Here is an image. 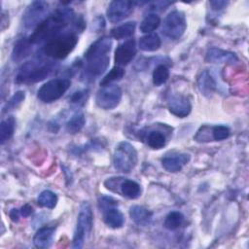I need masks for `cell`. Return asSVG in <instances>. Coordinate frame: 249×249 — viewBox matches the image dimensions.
<instances>
[{
    "label": "cell",
    "mask_w": 249,
    "mask_h": 249,
    "mask_svg": "<svg viewBox=\"0 0 249 249\" xmlns=\"http://www.w3.org/2000/svg\"><path fill=\"white\" fill-rule=\"evenodd\" d=\"M129 216L139 226H146L150 223L153 213L141 205H132L129 208Z\"/></svg>",
    "instance_id": "7402d4cb"
},
{
    "label": "cell",
    "mask_w": 249,
    "mask_h": 249,
    "mask_svg": "<svg viewBox=\"0 0 249 249\" xmlns=\"http://www.w3.org/2000/svg\"><path fill=\"white\" fill-rule=\"evenodd\" d=\"M124 69L123 67L120 66H115L113 67L109 73H107L102 80L100 81V86L104 87V86H108V85H112L113 82L115 81H119L121 80L124 76Z\"/></svg>",
    "instance_id": "1f68e13d"
},
{
    "label": "cell",
    "mask_w": 249,
    "mask_h": 249,
    "mask_svg": "<svg viewBox=\"0 0 249 249\" xmlns=\"http://www.w3.org/2000/svg\"><path fill=\"white\" fill-rule=\"evenodd\" d=\"M24 98H25V92L23 90H18L17 92H15L3 107V113L14 110L17 107H18L21 104V102L24 100Z\"/></svg>",
    "instance_id": "836d02e7"
},
{
    "label": "cell",
    "mask_w": 249,
    "mask_h": 249,
    "mask_svg": "<svg viewBox=\"0 0 249 249\" xmlns=\"http://www.w3.org/2000/svg\"><path fill=\"white\" fill-rule=\"evenodd\" d=\"M111 48H112V40L106 36L101 37L89 47V49L86 51L84 54V57L87 61L93 58L108 55V53L110 52Z\"/></svg>",
    "instance_id": "9a60e30c"
},
{
    "label": "cell",
    "mask_w": 249,
    "mask_h": 249,
    "mask_svg": "<svg viewBox=\"0 0 249 249\" xmlns=\"http://www.w3.org/2000/svg\"><path fill=\"white\" fill-rule=\"evenodd\" d=\"M101 212L103 214V221L109 228L120 229L124 226V217L117 206L109 207Z\"/></svg>",
    "instance_id": "d6986e66"
},
{
    "label": "cell",
    "mask_w": 249,
    "mask_h": 249,
    "mask_svg": "<svg viewBox=\"0 0 249 249\" xmlns=\"http://www.w3.org/2000/svg\"><path fill=\"white\" fill-rule=\"evenodd\" d=\"M19 212H20V215H21V216H23V217H28V216H30V215L33 213V208H32V206H30L29 204H24L23 206L20 207Z\"/></svg>",
    "instance_id": "74e56055"
},
{
    "label": "cell",
    "mask_w": 249,
    "mask_h": 249,
    "mask_svg": "<svg viewBox=\"0 0 249 249\" xmlns=\"http://www.w3.org/2000/svg\"><path fill=\"white\" fill-rule=\"evenodd\" d=\"M9 215H10V218L12 219V221L18 222V217H19V215H20V212H19L18 209L14 208V209H12V210L10 211Z\"/></svg>",
    "instance_id": "f35d334b"
},
{
    "label": "cell",
    "mask_w": 249,
    "mask_h": 249,
    "mask_svg": "<svg viewBox=\"0 0 249 249\" xmlns=\"http://www.w3.org/2000/svg\"><path fill=\"white\" fill-rule=\"evenodd\" d=\"M16 127V120L13 116H9L1 122L0 124V142L3 145L14 134Z\"/></svg>",
    "instance_id": "484cf974"
},
{
    "label": "cell",
    "mask_w": 249,
    "mask_h": 249,
    "mask_svg": "<svg viewBox=\"0 0 249 249\" xmlns=\"http://www.w3.org/2000/svg\"><path fill=\"white\" fill-rule=\"evenodd\" d=\"M49 4L46 1H33L25 10L22 16V23L25 28H36L48 18Z\"/></svg>",
    "instance_id": "9c48e42d"
},
{
    "label": "cell",
    "mask_w": 249,
    "mask_h": 249,
    "mask_svg": "<svg viewBox=\"0 0 249 249\" xmlns=\"http://www.w3.org/2000/svg\"><path fill=\"white\" fill-rule=\"evenodd\" d=\"M31 50L32 44L29 40V37H23L15 44L12 52V59L14 61H20L30 54Z\"/></svg>",
    "instance_id": "ffe728a7"
},
{
    "label": "cell",
    "mask_w": 249,
    "mask_h": 249,
    "mask_svg": "<svg viewBox=\"0 0 249 249\" xmlns=\"http://www.w3.org/2000/svg\"><path fill=\"white\" fill-rule=\"evenodd\" d=\"M167 108L172 115L178 118H185L191 113L192 104L188 97L181 94H173L167 100Z\"/></svg>",
    "instance_id": "5bb4252c"
},
{
    "label": "cell",
    "mask_w": 249,
    "mask_h": 249,
    "mask_svg": "<svg viewBox=\"0 0 249 249\" xmlns=\"http://www.w3.org/2000/svg\"><path fill=\"white\" fill-rule=\"evenodd\" d=\"M117 205H118V201L111 196H101L98 198V207H99L100 211H103L109 207H113V206H117Z\"/></svg>",
    "instance_id": "e575fe53"
},
{
    "label": "cell",
    "mask_w": 249,
    "mask_h": 249,
    "mask_svg": "<svg viewBox=\"0 0 249 249\" xmlns=\"http://www.w3.org/2000/svg\"><path fill=\"white\" fill-rule=\"evenodd\" d=\"M160 24V18L157 14H149L147 15L141 21L139 29L143 33H152V31L156 30Z\"/></svg>",
    "instance_id": "4316f807"
},
{
    "label": "cell",
    "mask_w": 249,
    "mask_h": 249,
    "mask_svg": "<svg viewBox=\"0 0 249 249\" xmlns=\"http://www.w3.org/2000/svg\"><path fill=\"white\" fill-rule=\"evenodd\" d=\"M123 92L119 86L113 84L104 86L97 90L95 103L103 110H112L120 104Z\"/></svg>",
    "instance_id": "ba28073f"
},
{
    "label": "cell",
    "mask_w": 249,
    "mask_h": 249,
    "mask_svg": "<svg viewBox=\"0 0 249 249\" xmlns=\"http://www.w3.org/2000/svg\"><path fill=\"white\" fill-rule=\"evenodd\" d=\"M88 92H89L88 89H82V90L76 91L71 96L70 101L75 104H84L86 102V100L88 99V96H89Z\"/></svg>",
    "instance_id": "d590c367"
},
{
    "label": "cell",
    "mask_w": 249,
    "mask_h": 249,
    "mask_svg": "<svg viewBox=\"0 0 249 249\" xmlns=\"http://www.w3.org/2000/svg\"><path fill=\"white\" fill-rule=\"evenodd\" d=\"M78 43V35L75 31H62L55 37L45 43L43 53L54 59H64L72 53Z\"/></svg>",
    "instance_id": "7a4b0ae2"
},
{
    "label": "cell",
    "mask_w": 249,
    "mask_h": 249,
    "mask_svg": "<svg viewBox=\"0 0 249 249\" xmlns=\"http://www.w3.org/2000/svg\"><path fill=\"white\" fill-rule=\"evenodd\" d=\"M136 27L135 21H127L121 25H118L110 30V35L117 40L125 39L133 35Z\"/></svg>",
    "instance_id": "cb8c5ba5"
},
{
    "label": "cell",
    "mask_w": 249,
    "mask_h": 249,
    "mask_svg": "<svg viewBox=\"0 0 249 249\" xmlns=\"http://www.w3.org/2000/svg\"><path fill=\"white\" fill-rule=\"evenodd\" d=\"M53 63L42 58L33 59L25 62L19 69L16 83L18 84H33L46 79L53 71Z\"/></svg>",
    "instance_id": "3957f363"
},
{
    "label": "cell",
    "mask_w": 249,
    "mask_h": 249,
    "mask_svg": "<svg viewBox=\"0 0 249 249\" xmlns=\"http://www.w3.org/2000/svg\"><path fill=\"white\" fill-rule=\"evenodd\" d=\"M74 18L75 14L71 8L63 7L56 9L35 28L34 32L29 37L31 44L47 43L52 38L64 31L65 27L74 20Z\"/></svg>",
    "instance_id": "6da1fadb"
},
{
    "label": "cell",
    "mask_w": 249,
    "mask_h": 249,
    "mask_svg": "<svg viewBox=\"0 0 249 249\" xmlns=\"http://www.w3.org/2000/svg\"><path fill=\"white\" fill-rule=\"evenodd\" d=\"M136 53H137V50H136V43L134 39H128L123 42L122 44L118 45V47L115 50V55H114L116 66L123 67L129 64L135 57Z\"/></svg>",
    "instance_id": "7c38bea8"
},
{
    "label": "cell",
    "mask_w": 249,
    "mask_h": 249,
    "mask_svg": "<svg viewBox=\"0 0 249 249\" xmlns=\"http://www.w3.org/2000/svg\"><path fill=\"white\" fill-rule=\"evenodd\" d=\"M134 3L128 0H114L110 2L106 16L110 22L118 23L126 18L133 11Z\"/></svg>",
    "instance_id": "8fae6325"
},
{
    "label": "cell",
    "mask_w": 249,
    "mask_h": 249,
    "mask_svg": "<svg viewBox=\"0 0 249 249\" xmlns=\"http://www.w3.org/2000/svg\"><path fill=\"white\" fill-rule=\"evenodd\" d=\"M237 60L234 53L219 48H210L205 55V61L209 63H235Z\"/></svg>",
    "instance_id": "e0dca14e"
},
{
    "label": "cell",
    "mask_w": 249,
    "mask_h": 249,
    "mask_svg": "<svg viewBox=\"0 0 249 249\" xmlns=\"http://www.w3.org/2000/svg\"><path fill=\"white\" fill-rule=\"evenodd\" d=\"M209 4L211 5L212 9L215 10V11H220L222 9H224L227 5H228V2L227 1H210Z\"/></svg>",
    "instance_id": "8d00e7d4"
},
{
    "label": "cell",
    "mask_w": 249,
    "mask_h": 249,
    "mask_svg": "<svg viewBox=\"0 0 249 249\" xmlns=\"http://www.w3.org/2000/svg\"><path fill=\"white\" fill-rule=\"evenodd\" d=\"M71 81L67 78H54L40 87L37 97L44 103H52L59 99L70 88Z\"/></svg>",
    "instance_id": "8992f818"
},
{
    "label": "cell",
    "mask_w": 249,
    "mask_h": 249,
    "mask_svg": "<svg viewBox=\"0 0 249 249\" xmlns=\"http://www.w3.org/2000/svg\"><path fill=\"white\" fill-rule=\"evenodd\" d=\"M186 28L187 21L184 13L175 10L171 11L163 19L161 32L165 37L177 40L182 37Z\"/></svg>",
    "instance_id": "52a82bcc"
},
{
    "label": "cell",
    "mask_w": 249,
    "mask_h": 249,
    "mask_svg": "<svg viewBox=\"0 0 249 249\" xmlns=\"http://www.w3.org/2000/svg\"><path fill=\"white\" fill-rule=\"evenodd\" d=\"M145 140L147 145L154 150H160L166 145V137L160 130H150L149 133H147Z\"/></svg>",
    "instance_id": "d4e9b609"
},
{
    "label": "cell",
    "mask_w": 249,
    "mask_h": 249,
    "mask_svg": "<svg viewBox=\"0 0 249 249\" xmlns=\"http://www.w3.org/2000/svg\"><path fill=\"white\" fill-rule=\"evenodd\" d=\"M57 200H58V197L56 194H54L50 190H45L41 192L37 197V203L40 206L46 207L49 209L54 208L57 203Z\"/></svg>",
    "instance_id": "f1b7e54d"
},
{
    "label": "cell",
    "mask_w": 249,
    "mask_h": 249,
    "mask_svg": "<svg viewBox=\"0 0 249 249\" xmlns=\"http://www.w3.org/2000/svg\"><path fill=\"white\" fill-rule=\"evenodd\" d=\"M93 224V214L90 205L88 202H83L80 206L79 214L77 217L76 228L74 231L72 247L82 248L85 241L89 236Z\"/></svg>",
    "instance_id": "277c9868"
},
{
    "label": "cell",
    "mask_w": 249,
    "mask_h": 249,
    "mask_svg": "<svg viewBox=\"0 0 249 249\" xmlns=\"http://www.w3.org/2000/svg\"><path fill=\"white\" fill-rule=\"evenodd\" d=\"M210 132H211V141L225 140L231 134L230 128L227 125H223V124L210 126Z\"/></svg>",
    "instance_id": "d6a6232c"
},
{
    "label": "cell",
    "mask_w": 249,
    "mask_h": 249,
    "mask_svg": "<svg viewBox=\"0 0 249 249\" xmlns=\"http://www.w3.org/2000/svg\"><path fill=\"white\" fill-rule=\"evenodd\" d=\"M54 231L55 226H45L40 228L33 236L34 246L41 249L49 248L53 243Z\"/></svg>",
    "instance_id": "ac0fdd59"
},
{
    "label": "cell",
    "mask_w": 249,
    "mask_h": 249,
    "mask_svg": "<svg viewBox=\"0 0 249 249\" xmlns=\"http://www.w3.org/2000/svg\"><path fill=\"white\" fill-rule=\"evenodd\" d=\"M190 160L191 156L189 154H172L164 157L161 160V164L166 171L176 173L181 171L183 166H185L190 161Z\"/></svg>",
    "instance_id": "2e32d148"
},
{
    "label": "cell",
    "mask_w": 249,
    "mask_h": 249,
    "mask_svg": "<svg viewBox=\"0 0 249 249\" xmlns=\"http://www.w3.org/2000/svg\"><path fill=\"white\" fill-rule=\"evenodd\" d=\"M197 88L201 94L205 96H210L216 89V81L207 70L201 72L198 76Z\"/></svg>",
    "instance_id": "44dd1931"
},
{
    "label": "cell",
    "mask_w": 249,
    "mask_h": 249,
    "mask_svg": "<svg viewBox=\"0 0 249 249\" xmlns=\"http://www.w3.org/2000/svg\"><path fill=\"white\" fill-rule=\"evenodd\" d=\"M85 123H86V118L84 113L78 112L74 114L66 123V130L71 134L78 133L84 127Z\"/></svg>",
    "instance_id": "83f0119b"
},
{
    "label": "cell",
    "mask_w": 249,
    "mask_h": 249,
    "mask_svg": "<svg viewBox=\"0 0 249 249\" xmlns=\"http://www.w3.org/2000/svg\"><path fill=\"white\" fill-rule=\"evenodd\" d=\"M183 222H184V215L181 212L171 211L165 216L163 226L165 229L169 231H175L180 228Z\"/></svg>",
    "instance_id": "f546056e"
},
{
    "label": "cell",
    "mask_w": 249,
    "mask_h": 249,
    "mask_svg": "<svg viewBox=\"0 0 249 249\" xmlns=\"http://www.w3.org/2000/svg\"><path fill=\"white\" fill-rule=\"evenodd\" d=\"M109 62L110 58L108 55L87 60L86 66L83 70L82 78H84L85 81L94 80L96 77H99L106 71L109 66Z\"/></svg>",
    "instance_id": "4fadbf2b"
},
{
    "label": "cell",
    "mask_w": 249,
    "mask_h": 249,
    "mask_svg": "<svg viewBox=\"0 0 249 249\" xmlns=\"http://www.w3.org/2000/svg\"><path fill=\"white\" fill-rule=\"evenodd\" d=\"M105 187L114 192L115 188L119 186V191L118 193L121 194L123 196L129 198V199H136L141 196V186L130 179L126 178H122V177H112L108 178L105 183Z\"/></svg>",
    "instance_id": "30bf717a"
},
{
    "label": "cell",
    "mask_w": 249,
    "mask_h": 249,
    "mask_svg": "<svg viewBox=\"0 0 249 249\" xmlns=\"http://www.w3.org/2000/svg\"><path fill=\"white\" fill-rule=\"evenodd\" d=\"M138 161L137 151L128 142L123 141L118 144L113 155L114 167L124 173H129Z\"/></svg>",
    "instance_id": "5b68a950"
},
{
    "label": "cell",
    "mask_w": 249,
    "mask_h": 249,
    "mask_svg": "<svg viewBox=\"0 0 249 249\" xmlns=\"http://www.w3.org/2000/svg\"><path fill=\"white\" fill-rule=\"evenodd\" d=\"M168 78H169V70L164 64H160L154 69L152 80L155 86L160 87L163 85L168 80Z\"/></svg>",
    "instance_id": "4dcf8cb0"
},
{
    "label": "cell",
    "mask_w": 249,
    "mask_h": 249,
    "mask_svg": "<svg viewBox=\"0 0 249 249\" xmlns=\"http://www.w3.org/2000/svg\"><path fill=\"white\" fill-rule=\"evenodd\" d=\"M161 45V41L158 34L156 33H149L142 36L139 39L138 46L140 50L144 52H155L160 49Z\"/></svg>",
    "instance_id": "603a6c76"
}]
</instances>
